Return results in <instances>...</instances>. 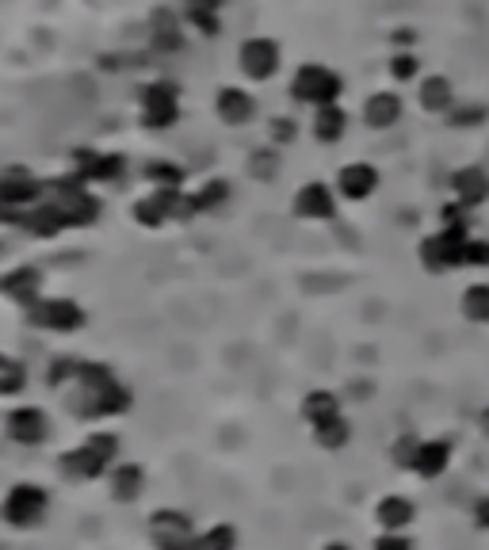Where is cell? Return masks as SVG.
<instances>
[{
  "label": "cell",
  "instance_id": "6da1fadb",
  "mask_svg": "<svg viewBox=\"0 0 489 550\" xmlns=\"http://www.w3.org/2000/svg\"><path fill=\"white\" fill-rule=\"evenodd\" d=\"M344 92V77L337 69L321 62H306L295 69L291 77V100L306 107H325V104H341Z\"/></svg>",
  "mask_w": 489,
  "mask_h": 550
},
{
  "label": "cell",
  "instance_id": "7a4b0ae2",
  "mask_svg": "<svg viewBox=\"0 0 489 550\" xmlns=\"http://www.w3.org/2000/svg\"><path fill=\"white\" fill-rule=\"evenodd\" d=\"M470 233H451V230H436L421 237L417 245V260L428 275H447V272H463V249H467Z\"/></svg>",
  "mask_w": 489,
  "mask_h": 550
},
{
  "label": "cell",
  "instance_id": "3957f363",
  "mask_svg": "<svg viewBox=\"0 0 489 550\" xmlns=\"http://www.w3.org/2000/svg\"><path fill=\"white\" fill-rule=\"evenodd\" d=\"M46 508H50V497L43 486H12L0 505V516L8 528H39Z\"/></svg>",
  "mask_w": 489,
  "mask_h": 550
},
{
  "label": "cell",
  "instance_id": "277c9868",
  "mask_svg": "<svg viewBox=\"0 0 489 550\" xmlns=\"http://www.w3.org/2000/svg\"><path fill=\"white\" fill-rule=\"evenodd\" d=\"M149 535H153V547L157 550H195L199 547L192 516H188V512H176V508L153 512V516H149Z\"/></svg>",
  "mask_w": 489,
  "mask_h": 550
},
{
  "label": "cell",
  "instance_id": "5b68a950",
  "mask_svg": "<svg viewBox=\"0 0 489 550\" xmlns=\"http://www.w3.org/2000/svg\"><path fill=\"white\" fill-rule=\"evenodd\" d=\"M279 62H283V50H279L276 39H245L241 50H237V69L249 77V81H272L279 73Z\"/></svg>",
  "mask_w": 489,
  "mask_h": 550
},
{
  "label": "cell",
  "instance_id": "8992f818",
  "mask_svg": "<svg viewBox=\"0 0 489 550\" xmlns=\"http://www.w3.org/2000/svg\"><path fill=\"white\" fill-rule=\"evenodd\" d=\"M379 188H383V172L371 161H348L337 172V195L348 203H367Z\"/></svg>",
  "mask_w": 489,
  "mask_h": 550
},
{
  "label": "cell",
  "instance_id": "52a82bcc",
  "mask_svg": "<svg viewBox=\"0 0 489 550\" xmlns=\"http://www.w3.org/2000/svg\"><path fill=\"white\" fill-rule=\"evenodd\" d=\"M4 432L12 444H23V447H39L50 440V417H46L39 405H20L8 413L4 421Z\"/></svg>",
  "mask_w": 489,
  "mask_h": 550
},
{
  "label": "cell",
  "instance_id": "ba28073f",
  "mask_svg": "<svg viewBox=\"0 0 489 550\" xmlns=\"http://www.w3.org/2000/svg\"><path fill=\"white\" fill-rule=\"evenodd\" d=\"M413 100L425 115H440L444 119L451 107L459 104V92H455V81L447 73H425L417 85H413Z\"/></svg>",
  "mask_w": 489,
  "mask_h": 550
},
{
  "label": "cell",
  "instance_id": "9c48e42d",
  "mask_svg": "<svg viewBox=\"0 0 489 550\" xmlns=\"http://www.w3.org/2000/svg\"><path fill=\"white\" fill-rule=\"evenodd\" d=\"M295 214L302 222H329V218H337V188H329L321 180L302 184L295 195Z\"/></svg>",
  "mask_w": 489,
  "mask_h": 550
},
{
  "label": "cell",
  "instance_id": "30bf717a",
  "mask_svg": "<svg viewBox=\"0 0 489 550\" xmlns=\"http://www.w3.org/2000/svg\"><path fill=\"white\" fill-rule=\"evenodd\" d=\"M447 184H451V199L467 203L470 211H482L489 203V169L482 165H459Z\"/></svg>",
  "mask_w": 489,
  "mask_h": 550
},
{
  "label": "cell",
  "instance_id": "8fae6325",
  "mask_svg": "<svg viewBox=\"0 0 489 550\" xmlns=\"http://www.w3.org/2000/svg\"><path fill=\"white\" fill-rule=\"evenodd\" d=\"M402 115H405V100L394 92V88L371 92V96L363 100V111H360V119L367 123V130H394L402 123Z\"/></svg>",
  "mask_w": 489,
  "mask_h": 550
},
{
  "label": "cell",
  "instance_id": "7c38bea8",
  "mask_svg": "<svg viewBox=\"0 0 489 550\" xmlns=\"http://www.w3.org/2000/svg\"><path fill=\"white\" fill-rule=\"evenodd\" d=\"M31 321L43 325V329H54V333H69V329L85 325V314H81L77 302H39L31 310Z\"/></svg>",
  "mask_w": 489,
  "mask_h": 550
},
{
  "label": "cell",
  "instance_id": "4fadbf2b",
  "mask_svg": "<svg viewBox=\"0 0 489 550\" xmlns=\"http://www.w3.org/2000/svg\"><path fill=\"white\" fill-rule=\"evenodd\" d=\"M451 440H421V447H417V459H413V470L409 474H417V478H425V482H432V478H440L447 466H451Z\"/></svg>",
  "mask_w": 489,
  "mask_h": 550
},
{
  "label": "cell",
  "instance_id": "5bb4252c",
  "mask_svg": "<svg viewBox=\"0 0 489 550\" xmlns=\"http://www.w3.org/2000/svg\"><path fill=\"white\" fill-rule=\"evenodd\" d=\"M348 111L341 104H325L314 107V123H310V134L318 138L321 146H337L344 134H348Z\"/></svg>",
  "mask_w": 489,
  "mask_h": 550
},
{
  "label": "cell",
  "instance_id": "9a60e30c",
  "mask_svg": "<svg viewBox=\"0 0 489 550\" xmlns=\"http://www.w3.org/2000/svg\"><path fill=\"white\" fill-rule=\"evenodd\" d=\"M214 111H218L222 123L241 127V123H249L256 115V100H253V92H245V88H222L218 100H214Z\"/></svg>",
  "mask_w": 489,
  "mask_h": 550
},
{
  "label": "cell",
  "instance_id": "2e32d148",
  "mask_svg": "<svg viewBox=\"0 0 489 550\" xmlns=\"http://www.w3.org/2000/svg\"><path fill=\"white\" fill-rule=\"evenodd\" d=\"M413 520H417V505L402 493H390L375 505V524L383 531H405Z\"/></svg>",
  "mask_w": 489,
  "mask_h": 550
},
{
  "label": "cell",
  "instance_id": "e0dca14e",
  "mask_svg": "<svg viewBox=\"0 0 489 550\" xmlns=\"http://www.w3.org/2000/svg\"><path fill=\"white\" fill-rule=\"evenodd\" d=\"M58 470H62L65 478H73V482H92V478H100L107 470V463L92 451V447H77V451H69L62 463H58Z\"/></svg>",
  "mask_w": 489,
  "mask_h": 550
},
{
  "label": "cell",
  "instance_id": "ac0fdd59",
  "mask_svg": "<svg viewBox=\"0 0 489 550\" xmlns=\"http://www.w3.org/2000/svg\"><path fill=\"white\" fill-rule=\"evenodd\" d=\"M459 314L470 325H489V279H474L459 295Z\"/></svg>",
  "mask_w": 489,
  "mask_h": 550
},
{
  "label": "cell",
  "instance_id": "d6986e66",
  "mask_svg": "<svg viewBox=\"0 0 489 550\" xmlns=\"http://www.w3.org/2000/svg\"><path fill=\"white\" fill-rule=\"evenodd\" d=\"M146 119L149 127H169L176 119V92H172V85L146 88Z\"/></svg>",
  "mask_w": 489,
  "mask_h": 550
},
{
  "label": "cell",
  "instance_id": "ffe728a7",
  "mask_svg": "<svg viewBox=\"0 0 489 550\" xmlns=\"http://www.w3.org/2000/svg\"><path fill=\"white\" fill-rule=\"evenodd\" d=\"M302 417L310 424H321L329 417H341V398L333 390H310L306 402H302Z\"/></svg>",
  "mask_w": 489,
  "mask_h": 550
},
{
  "label": "cell",
  "instance_id": "44dd1931",
  "mask_svg": "<svg viewBox=\"0 0 489 550\" xmlns=\"http://www.w3.org/2000/svg\"><path fill=\"white\" fill-rule=\"evenodd\" d=\"M444 119H447V127H455V130H478V127H486L489 123V107L459 96V104L451 107Z\"/></svg>",
  "mask_w": 489,
  "mask_h": 550
},
{
  "label": "cell",
  "instance_id": "7402d4cb",
  "mask_svg": "<svg viewBox=\"0 0 489 550\" xmlns=\"http://www.w3.org/2000/svg\"><path fill=\"white\" fill-rule=\"evenodd\" d=\"M111 486H115V501H138V497H142V486H146V474H142V466L123 463L115 470Z\"/></svg>",
  "mask_w": 489,
  "mask_h": 550
},
{
  "label": "cell",
  "instance_id": "603a6c76",
  "mask_svg": "<svg viewBox=\"0 0 489 550\" xmlns=\"http://www.w3.org/2000/svg\"><path fill=\"white\" fill-rule=\"evenodd\" d=\"M314 440H318V447H325V451H341L348 440H352V424L341 417H329V421L314 424Z\"/></svg>",
  "mask_w": 489,
  "mask_h": 550
},
{
  "label": "cell",
  "instance_id": "cb8c5ba5",
  "mask_svg": "<svg viewBox=\"0 0 489 550\" xmlns=\"http://www.w3.org/2000/svg\"><path fill=\"white\" fill-rule=\"evenodd\" d=\"M386 69H390V77L398 81V85H417L425 73H421V58H417V50H398L390 62H386Z\"/></svg>",
  "mask_w": 489,
  "mask_h": 550
},
{
  "label": "cell",
  "instance_id": "d4e9b609",
  "mask_svg": "<svg viewBox=\"0 0 489 550\" xmlns=\"http://www.w3.org/2000/svg\"><path fill=\"white\" fill-rule=\"evenodd\" d=\"M440 230H451V233H474V211L467 203L459 199H447L440 207Z\"/></svg>",
  "mask_w": 489,
  "mask_h": 550
},
{
  "label": "cell",
  "instance_id": "484cf974",
  "mask_svg": "<svg viewBox=\"0 0 489 550\" xmlns=\"http://www.w3.org/2000/svg\"><path fill=\"white\" fill-rule=\"evenodd\" d=\"M463 268H467V272H486L489 268V237L470 233L467 249H463Z\"/></svg>",
  "mask_w": 489,
  "mask_h": 550
},
{
  "label": "cell",
  "instance_id": "4316f807",
  "mask_svg": "<svg viewBox=\"0 0 489 550\" xmlns=\"http://www.w3.org/2000/svg\"><path fill=\"white\" fill-rule=\"evenodd\" d=\"M195 550H237V531L230 524H218L207 535H199V547Z\"/></svg>",
  "mask_w": 489,
  "mask_h": 550
},
{
  "label": "cell",
  "instance_id": "83f0119b",
  "mask_svg": "<svg viewBox=\"0 0 489 550\" xmlns=\"http://www.w3.org/2000/svg\"><path fill=\"white\" fill-rule=\"evenodd\" d=\"M27 375L20 363H0V394H20Z\"/></svg>",
  "mask_w": 489,
  "mask_h": 550
},
{
  "label": "cell",
  "instance_id": "f1b7e54d",
  "mask_svg": "<svg viewBox=\"0 0 489 550\" xmlns=\"http://www.w3.org/2000/svg\"><path fill=\"white\" fill-rule=\"evenodd\" d=\"M417 447H421V440L409 432V436H402L398 444H394V463L402 466V470H413V459H417Z\"/></svg>",
  "mask_w": 489,
  "mask_h": 550
},
{
  "label": "cell",
  "instance_id": "f546056e",
  "mask_svg": "<svg viewBox=\"0 0 489 550\" xmlns=\"http://www.w3.org/2000/svg\"><path fill=\"white\" fill-rule=\"evenodd\" d=\"M375 550H413V539L405 531H383L375 539Z\"/></svg>",
  "mask_w": 489,
  "mask_h": 550
},
{
  "label": "cell",
  "instance_id": "4dcf8cb0",
  "mask_svg": "<svg viewBox=\"0 0 489 550\" xmlns=\"http://www.w3.org/2000/svg\"><path fill=\"white\" fill-rule=\"evenodd\" d=\"M470 520H474V528L489 531V493L486 497H478V501L470 505Z\"/></svg>",
  "mask_w": 489,
  "mask_h": 550
},
{
  "label": "cell",
  "instance_id": "1f68e13d",
  "mask_svg": "<svg viewBox=\"0 0 489 550\" xmlns=\"http://www.w3.org/2000/svg\"><path fill=\"white\" fill-rule=\"evenodd\" d=\"M321 550H352V547H348V543H341V539H333V543H325Z\"/></svg>",
  "mask_w": 489,
  "mask_h": 550
}]
</instances>
